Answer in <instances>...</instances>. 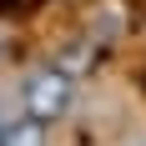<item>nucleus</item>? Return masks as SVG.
Masks as SVG:
<instances>
[{
  "instance_id": "f257e3e1",
  "label": "nucleus",
  "mask_w": 146,
  "mask_h": 146,
  "mask_svg": "<svg viewBox=\"0 0 146 146\" xmlns=\"http://www.w3.org/2000/svg\"><path fill=\"white\" fill-rule=\"evenodd\" d=\"M71 101H76V86H71V76L56 71V66L30 71L25 86H20V111H25V116H35V121H45V126L66 116V111H71Z\"/></svg>"
},
{
  "instance_id": "f03ea898",
  "label": "nucleus",
  "mask_w": 146,
  "mask_h": 146,
  "mask_svg": "<svg viewBox=\"0 0 146 146\" xmlns=\"http://www.w3.org/2000/svg\"><path fill=\"white\" fill-rule=\"evenodd\" d=\"M0 146H45V121H35V116L5 121V141Z\"/></svg>"
},
{
  "instance_id": "7ed1b4c3",
  "label": "nucleus",
  "mask_w": 146,
  "mask_h": 146,
  "mask_svg": "<svg viewBox=\"0 0 146 146\" xmlns=\"http://www.w3.org/2000/svg\"><path fill=\"white\" fill-rule=\"evenodd\" d=\"M0 141H5V121H0Z\"/></svg>"
}]
</instances>
